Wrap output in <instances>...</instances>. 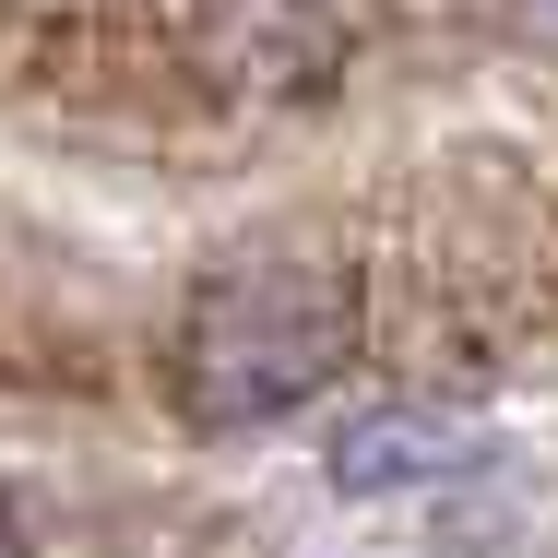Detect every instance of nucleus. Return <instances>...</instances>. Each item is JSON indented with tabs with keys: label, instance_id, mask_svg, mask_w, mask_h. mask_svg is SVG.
Instances as JSON below:
<instances>
[{
	"label": "nucleus",
	"instance_id": "nucleus-2",
	"mask_svg": "<svg viewBox=\"0 0 558 558\" xmlns=\"http://www.w3.org/2000/svg\"><path fill=\"white\" fill-rule=\"evenodd\" d=\"M463 463H475V440L451 416H356L333 440V487L344 499H392V487H440Z\"/></svg>",
	"mask_w": 558,
	"mask_h": 558
},
{
	"label": "nucleus",
	"instance_id": "nucleus-1",
	"mask_svg": "<svg viewBox=\"0 0 558 558\" xmlns=\"http://www.w3.org/2000/svg\"><path fill=\"white\" fill-rule=\"evenodd\" d=\"M356 356V286L310 274V262H262V274H215L191 310V416L203 428H262L286 404H310Z\"/></svg>",
	"mask_w": 558,
	"mask_h": 558
},
{
	"label": "nucleus",
	"instance_id": "nucleus-3",
	"mask_svg": "<svg viewBox=\"0 0 558 558\" xmlns=\"http://www.w3.org/2000/svg\"><path fill=\"white\" fill-rule=\"evenodd\" d=\"M0 558H24V511L12 499H0Z\"/></svg>",
	"mask_w": 558,
	"mask_h": 558
}]
</instances>
